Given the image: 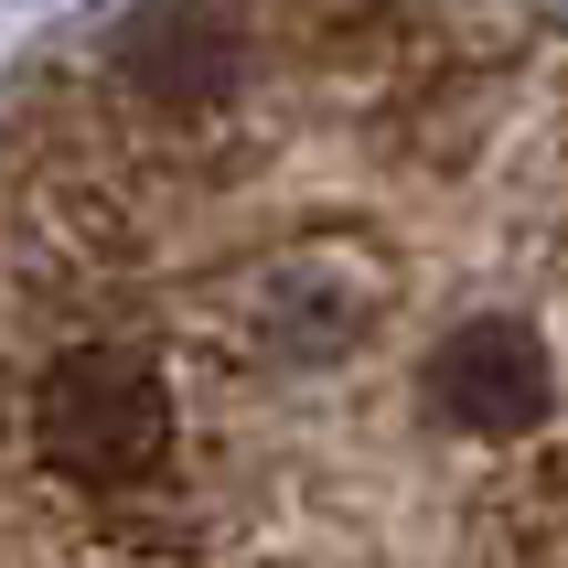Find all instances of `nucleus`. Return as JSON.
<instances>
[{"mask_svg":"<svg viewBox=\"0 0 568 568\" xmlns=\"http://www.w3.org/2000/svg\"><path fill=\"white\" fill-rule=\"evenodd\" d=\"M376 32L386 0H129L11 87L0 568L386 558L365 397L408 268L322 172Z\"/></svg>","mask_w":568,"mask_h":568,"instance_id":"f257e3e1","label":"nucleus"}]
</instances>
